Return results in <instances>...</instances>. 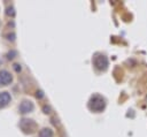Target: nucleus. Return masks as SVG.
I'll return each instance as SVG.
<instances>
[{"label":"nucleus","instance_id":"obj_1","mask_svg":"<svg viewBox=\"0 0 147 137\" xmlns=\"http://www.w3.org/2000/svg\"><path fill=\"white\" fill-rule=\"evenodd\" d=\"M105 107H106V100H105V98L102 96H100V95H93L91 97V99L89 101V108L91 109L92 112L99 113V112L103 111Z\"/></svg>","mask_w":147,"mask_h":137},{"label":"nucleus","instance_id":"obj_2","mask_svg":"<svg viewBox=\"0 0 147 137\" xmlns=\"http://www.w3.org/2000/svg\"><path fill=\"white\" fill-rule=\"evenodd\" d=\"M20 127H21V129H22L25 134H32V132L36 130L37 124H36V122H34L32 120L23 119V120H21V122H20Z\"/></svg>","mask_w":147,"mask_h":137},{"label":"nucleus","instance_id":"obj_3","mask_svg":"<svg viewBox=\"0 0 147 137\" xmlns=\"http://www.w3.org/2000/svg\"><path fill=\"white\" fill-rule=\"evenodd\" d=\"M93 64H94L97 69L106 70L108 67V59L105 56H102V54H98V56H96L93 59Z\"/></svg>","mask_w":147,"mask_h":137},{"label":"nucleus","instance_id":"obj_4","mask_svg":"<svg viewBox=\"0 0 147 137\" xmlns=\"http://www.w3.org/2000/svg\"><path fill=\"white\" fill-rule=\"evenodd\" d=\"M13 81V76L11 75L9 71L7 70H1L0 71V87L1 85H8Z\"/></svg>","mask_w":147,"mask_h":137},{"label":"nucleus","instance_id":"obj_5","mask_svg":"<svg viewBox=\"0 0 147 137\" xmlns=\"http://www.w3.org/2000/svg\"><path fill=\"white\" fill-rule=\"evenodd\" d=\"M34 109V104L31 101H29V100H23L20 105V112L22 114H25V113H29V112H31Z\"/></svg>","mask_w":147,"mask_h":137},{"label":"nucleus","instance_id":"obj_6","mask_svg":"<svg viewBox=\"0 0 147 137\" xmlns=\"http://www.w3.org/2000/svg\"><path fill=\"white\" fill-rule=\"evenodd\" d=\"M11 103V95L8 92H0V108L7 106Z\"/></svg>","mask_w":147,"mask_h":137},{"label":"nucleus","instance_id":"obj_7","mask_svg":"<svg viewBox=\"0 0 147 137\" xmlns=\"http://www.w3.org/2000/svg\"><path fill=\"white\" fill-rule=\"evenodd\" d=\"M39 137H53V131L49 128H44L40 130Z\"/></svg>","mask_w":147,"mask_h":137},{"label":"nucleus","instance_id":"obj_8","mask_svg":"<svg viewBox=\"0 0 147 137\" xmlns=\"http://www.w3.org/2000/svg\"><path fill=\"white\" fill-rule=\"evenodd\" d=\"M7 15H9V16H14L15 15V12H14L13 7H8L7 8Z\"/></svg>","mask_w":147,"mask_h":137},{"label":"nucleus","instance_id":"obj_9","mask_svg":"<svg viewBox=\"0 0 147 137\" xmlns=\"http://www.w3.org/2000/svg\"><path fill=\"white\" fill-rule=\"evenodd\" d=\"M14 56H16V52H15V51L9 52V53H8V59H13V58H14Z\"/></svg>","mask_w":147,"mask_h":137},{"label":"nucleus","instance_id":"obj_10","mask_svg":"<svg viewBox=\"0 0 147 137\" xmlns=\"http://www.w3.org/2000/svg\"><path fill=\"white\" fill-rule=\"evenodd\" d=\"M14 68H15V70H16V71H20V70H21L20 65H14Z\"/></svg>","mask_w":147,"mask_h":137},{"label":"nucleus","instance_id":"obj_11","mask_svg":"<svg viewBox=\"0 0 147 137\" xmlns=\"http://www.w3.org/2000/svg\"><path fill=\"white\" fill-rule=\"evenodd\" d=\"M14 37H15V35H14V34L8 35V39H9V40H14Z\"/></svg>","mask_w":147,"mask_h":137},{"label":"nucleus","instance_id":"obj_12","mask_svg":"<svg viewBox=\"0 0 147 137\" xmlns=\"http://www.w3.org/2000/svg\"><path fill=\"white\" fill-rule=\"evenodd\" d=\"M42 97H43V92H42V91L37 92V98H42Z\"/></svg>","mask_w":147,"mask_h":137},{"label":"nucleus","instance_id":"obj_13","mask_svg":"<svg viewBox=\"0 0 147 137\" xmlns=\"http://www.w3.org/2000/svg\"><path fill=\"white\" fill-rule=\"evenodd\" d=\"M44 111H45V113H49V112H48V111H49V107H46V106H45V107H44Z\"/></svg>","mask_w":147,"mask_h":137}]
</instances>
